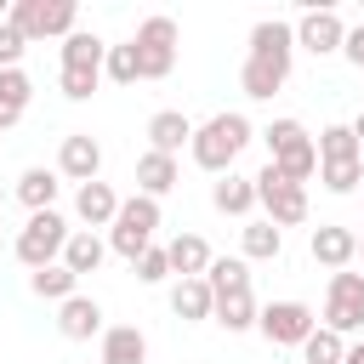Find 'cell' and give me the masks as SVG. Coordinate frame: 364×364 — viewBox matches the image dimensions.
Segmentation results:
<instances>
[{
    "mask_svg": "<svg viewBox=\"0 0 364 364\" xmlns=\"http://www.w3.org/2000/svg\"><path fill=\"white\" fill-rule=\"evenodd\" d=\"M57 330H63V341H91V336H102V307L91 296H68L57 307Z\"/></svg>",
    "mask_w": 364,
    "mask_h": 364,
    "instance_id": "obj_16",
    "label": "cell"
},
{
    "mask_svg": "<svg viewBox=\"0 0 364 364\" xmlns=\"http://www.w3.org/2000/svg\"><path fill=\"white\" fill-rule=\"evenodd\" d=\"M74 17H80L74 0H17L11 6V23L28 34V46L34 40H68L74 34Z\"/></svg>",
    "mask_w": 364,
    "mask_h": 364,
    "instance_id": "obj_7",
    "label": "cell"
},
{
    "mask_svg": "<svg viewBox=\"0 0 364 364\" xmlns=\"http://www.w3.org/2000/svg\"><path fill=\"white\" fill-rule=\"evenodd\" d=\"M256 330H262L273 347H301V341L318 330V318H313L307 301H267L262 318H256Z\"/></svg>",
    "mask_w": 364,
    "mask_h": 364,
    "instance_id": "obj_10",
    "label": "cell"
},
{
    "mask_svg": "<svg viewBox=\"0 0 364 364\" xmlns=\"http://www.w3.org/2000/svg\"><path fill=\"white\" fill-rule=\"evenodd\" d=\"M210 205H216L222 216H250V205H256V176H239V171L216 176V182H210Z\"/></svg>",
    "mask_w": 364,
    "mask_h": 364,
    "instance_id": "obj_20",
    "label": "cell"
},
{
    "mask_svg": "<svg viewBox=\"0 0 364 364\" xmlns=\"http://www.w3.org/2000/svg\"><path fill=\"white\" fill-rule=\"evenodd\" d=\"M290 63H296V23L262 17V23L250 28V51H245V68H239L245 97L267 102V97L290 80Z\"/></svg>",
    "mask_w": 364,
    "mask_h": 364,
    "instance_id": "obj_1",
    "label": "cell"
},
{
    "mask_svg": "<svg viewBox=\"0 0 364 364\" xmlns=\"http://www.w3.org/2000/svg\"><path fill=\"white\" fill-rule=\"evenodd\" d=\"M148 148L176 159L182 148H193V119H188L182 108H159V114L148 119Z\"/></svg>",
    "mask_w": 364,
    "mask_h": 364,
    "instance_id": "obj_14",
    "label": "cell"
},
{
    "mask_svg": "<svg viewBox=\"0 0 364 364\" xmlns=\"http://www.w3.org/2000/svg\"><path fill=\"white\" fill-rule=\"evenodd\" d=\"M353 136H358V148H364V114H358V119H353Z\"/></svg>",
    "mask_w": 364,
    "mask_h": 364,
    "instance_id": "obj_39",
    "label": "cell"
},
{
    "mask_svg": "<svg viewBox=\"0 0 364 364\" xmlns=\"http://www.w3.org/2000/svg\"><path fill=\"white\" fill-rule=\"evenodd\" d=\"M176 23L171 17H142L136 23V34H131V46H136V63H142V80H165L171 68H176Z\"/></svg>",
    "mask_w": 364,
    "mask_h": 364,
    "instance_id": "obj_8",
    "label": "cell"
},
{
    "mask_svg": "<svg viewBox=\"0 0 364 364\" xmlns=\"http://www.w3.org/2000/svg\"><path fill=\"white\" fill-rule=\"evenodd\" d=\"M74 284H80V273H68L63 262H51V267H40V273H28V290H34L40 301H57V307H63L68 296H80Z\"/></svg>",
    "mask_w": 364,
    "mask_h": 364,
    "instance_id": "obj_28",
    "label": "cell"
},
{
    "mask_svg": "<svg viewBox=\"0 0 364 364\" xmlns=\"http://www.w3.org/2000/svg\"><path fill=\"white\" fill-rule=\"evenodd\" d=\"M57 188H63V182H57V171H46V165H28V171L17 176V199L28 205V216H34V210H57Z\"/></svg>",
    "mask_w": 364,
    "mask_h": 364,
    "instance_id": "obj_24",
    "label": "cell"
},
{
    "mask_svg": "<svg viewBox=\"0 0 364 364\" xmlns=\"http://www.w3.org/2000/svg\"><path fill=\"white\" fill-rule=\"evenodd\" d=\"M358 250H364V233H358Z\"/></svg>",
    "mask_w": 364,
    "mask_h": 364,
    "instance_id": "obj_40",
    "label": "cell"
},
{
    "mask_svg": "<svg viewBox=\"0 0 364 364\" xmlns=\"http://www.w3.org/2000/svg\"><path fill=\"white\" fill-rule=\"evenodd\" d=\"M57 171L68 176V182H97V171H102V148H97V136L91 131H74V136H63V148H57Z\"/></svg>",
    "mask_w": 364,
    "mask_h": 364,
    "instance_id": "obj_12",
    "label": "cell"
},
{
    "mask_svg": "<svg viewBox=\"0 0 364 364\" xmlns=\"http://www.w3.org/2000/svg\"><path fill=\"white\" fill-rule=\"evenodd\" d=\"M262 142H267V165H273L284 182H301V188H307V176L318 171V148H313L307 125H301V119H273V125L262 131Z\"/></svg>",
    "mask_w": 364,
    "mask_h": 364,
    "instance_id": "obj_3",
    "label": "cell"
},
{
    "mask_svg": "<svg viewBox=\"0 0 364 364\" xmlns=\"http://www.w3.org/2000/svg\"><path fill=\"white\" fill-rule=\"evenodd\" d=\"M154 228H159V199L131 193V199H119V216L108 228V250L125 256V262H136L142 250H154Z\"/></svg>",
    "mask_w": 364,
    "mask_h": 364,
    "instance_id": "obj_4",
    "label": "cell"
},
{
    "mask_svg": "<svg viewBox=\"0 0 364 364\" xmlns=\"http://www.w3.org/2000/svg\"><path fill=\"white\" fill-rule=\"evenodd\" d=\"M307 250H313L318 267H336V273H341V267L358 256V233L341 228V222H318V228L307 233Z\"/></svg>",
    "mask_w": 364,
    "mask_h": 364,
    "instance_id": "obj_13",
    "label": "cell"
},
{
    "mask_svg": "<svg viewBox=\"0 0 364 364\" xmlns=\"http://www.w3.org/2000/svg\"><path fill=\"white\" fill-rule=\"evenodd\" d=\"M28 97H34V80L23 68H0V131H11L28 114Z\"/></svg>",
    "mask_w": 364,
    "mask_h": 364,
    "instance_id": "obj_23",
    "label": "cell"
},
{
    "mask_svg": "<svg viewBox=\"0 0 364 364\" xmlns=\"http://www.w3.org/2000/svg\"><path fill=\"white\" fill-rule=\"evenodd\" d=\"M228 336H239V330H256V318H262V307H256V296H250V284H239V290H222L216 296V313H210Z\"/></svg>",
    "mask_w": 364,
    "mask_h": 364,
    "instance_id": "obj_19",
    "label": "cell"
},
{
    "mask_svg": "<svg viewBox=\"0 0 364 364\" xmlns=\"http://www.w3.org/2000/svg\"><path fill=\"white\" fill-rule=\"evenodd\" d=\"M324 330L336 336H353L364 330V273H330V290H324Z\"/></svg>",
    "mask_w": 364,
    "mask_h": 364,
    "instance_id": "obj_9",
    "label": "cell"
},
{
    "mask_svg": "<svg viewBox=\"0 0 364 364\" xmlns=\"http://www.w3.org/2000/svg\"><path fill=\"white\" fill-rule=\"evenodd\" d=\"M176 182H182V165H176L171 154H154V148H148V154L136 159V193H148V199H165Z\"/></svg>",
    "mask_w": 364,
    "mask_h": 364,
    "instance_id": "obj_17",
    "label": "cell"
},
{
    "mask_svg": "<svg viewBox=\"0 0 364 364\" xmlns=\"http://www.w3.org/2000/svg\"><path fill=\"white\" fill-rule=\"evenodd\" d=\"M131 267H136V279H142V284H159V279H171V256H165V245L142 250V256H136Z\"/></svg>",
    "mask_w": 364,
    "mask_h": 364,
    "instance_id": "obj_35",
    "label": "cell"
},
{
    "mask_svg": "<svg viewBox=\"0 0 364 364\" xmlns=\"http://www.w3.org/2000/svg\"><path fill=\"white\" fill-rule=\"evenodd\" d=\"M74 216L97 233V228H114V216H119V193L108 188V182H85L80 193H74Z\"/></svg>",
    "mask_w": 364,
    "mask_h": 364,
    "instance_id": "obj_15",
    "label": "cell"
},
{
    "mask_svg": "<svg viewBox=\"0 0 364 364\" xmlns=\"http://www.w3.org/2000/svg\"><path fill=\"white\" fill-rule=\"evenodd\" d=\"M250 136H256V131H250V119H245V114H210L205 125H193V148H188V154H193V165H199V171L228 176V171H233V159L250 148Z\"/></svg>",
    "mask_w": 364,
    "mask_h": 364,
    "instance_id": "obj_2",
    "label": "cell"
},
{
    "mask_svg": "<svg viewBox=\"0 0 364 364\" xmlns=\"http://www.w3.org/2000/svg\"><path fill=\"white\" fill-rule=\"evenodd\" d=\"M296 46H307L313 57L341 51V46H347V23H341V11H330V6H307V11L296 17Z\"/></svg>",
    "mask_w": 364,
    "mask_h": 364,
    "instance_id": "obj_11",
    "label": "cell"
},
{
    "mask_svg": "<svg viewBox=\"0 0 364 364\" xmlns=\"http://www.w3.org/2000/svg\"><path fill=\"white\" fill-rule=\"evenodd\" d=\"M102 256H108V245H102L91 228H74L68 245H63V267H68V273H97Z\"/></svg>",
    "mask_w": 364,
    "mask_h": 364,
    "instance_id": "obj_25",
    "label": "cell"
},
{
    "mask_svg": "<svg viewBox=\"0 0 364 364\" xmlns=\"http://www.w3.org/2000/svg\"><path fill=\"white\" fill-rule=\"evenodd\" d=\"M0 239H6V222H0Z\"/></svg>",
    "mask_w": 364,
    "mask_h": 364,
    "instance_id": "obj_41",
    "label": "cell"
},
{
    "mask_svg": "<svg viewBox=\"0 0 364 364\" xmlns=\"http://www.w3.org/2000/svg\"><path fill=\"white\" fill-rule=\"evenodd\" d=\"M256 205L267 210L273 228H301V222H307V188H301V182H284L273 165L256 171Z\"/></svg>",
    "mask_w": 364,
    "mask_h": 364,
    "instance_id": "obj_6",
    "label": "cell"
},
{
    "mask_svg": "<svg viewBox=\"0 0 364 364\" xmlns=\"http://www.w3.org/2000/svg\"><path fill=\"white\" fill-rule=\"evenodd\" d=\"M165 256H171V273H176V279H205L210 262H216L210 245H205L199 233H176V239L165 245Z\"/></svg>",
    "mask_w": 364,
    "mask_h": 364,
    "instance_id": "obj_18",
    "label": "cell"
},
{
    "mask_svg": "<svg viewBox=\"0 0 364 364\" xmlns=\"http://www.w3.org/2000/svg\"><path fill=\"white\" fill-rule=\"evenodd\" d=\"M341 364H364V341H353V347H347V358H341Z\"/></svg>",
    "mask_w": 364,
    "mask_h": 364,
    "instance_id": "obj_38",
    "label": "cell"
},
{
    "mask_svg": "<svg viewBox=\"0 0 364 364\" xmlns=\"http://www.w3.org/2000/svg\"><path fill=\"white\" fill-rule=\"evenodd\" d=\"M102 364H148V336L136 324H108L102 330Z\"/></svg>",
    "mask_w": 364,
    "mask_h": 364,
    "instance_id": "obj_22",
    "label": "cell"
},
{
    "mask_svg": "<svg viewBox=\"0 0 364 364\" xmlns=\"http://www.w3.org/2000/svg\"><path fill=\"white\" fill-rule=\"evenodd\" d=\"M97 80H102V68H63V80H57V85H63V97H68V102H85V97L97 91Z\"/></svg>",
    "mask_w": 364,
    "mask_h": 364,
    "instance_id": "obj_34",
    "label": "cell"
},
{
    "mask_svg": "<svg viewBox=\"0 0 364 364\" xmlns=\"http://www.w3.org/2000/svg\"><path fill=\"white\" fill-rule=\"evenodd\" d=\"M68 222L57 216V210H34L23 228H17V262L28 267V273H40V267H51V262H63V245H68Z\"/></svg>",
    "mask_w": 364,
    "mask_h": 364,
    "instance_id": "obj_5",
    "label": "cell"
},
{
    "mask_svg": "<svg viewBox=\"0 0 364 364\" xmlns=\"http://www.w3.org/2000/svg\"><path fill=\"white\" fill-rule=\"evenodd\" d=\"M108 63V40L91 34V28H74L63 40V68H102Z\"/></svg>",
    "mask_w": 364,
    "mask_h": 364,
    "instance_id": "obj_26",
    "label": "cell"
},
{
    "mask_svg": "<svg viewBox=\"0 0 364 364\" xmlns=\"http://www.w3.org/2000/svg\"><path fill=\"white\" fill-rule=\"evenodd\" d=\"M239 245H245V256H250V262H273V256L284 250V228H273L267 216H262V222H245Z\"/></svg>",
    "mask_w": 364,
    "mask_h": 364,
    "instance_id": "obj_29",
    "label": "cell"
},
{
    "mask_svg": "<svg viewBox=\"0 0 364 364\" xmlns=\"http://www.w3.org/2000/svg\"><path fill=\"white\" fill-rule=\"evenodd\" d=\"M23 51H28V34L6 17V23H0V68H17V63H23Z\"/></svg>",
    "mask_w": 364,
    "mask_h": 364,
    "instance_id": "obj_36",
    "label": "cell"
},
{
    "mask_svg": "<svg viewBox=\"0 0 364 364\" xmlns=\"http://www.w3.org/2000/svg\"><path fill=\"white\" fill-rule=\"evenodd\" d=\"M102 74H108L114 85H136V80H142L136 46H131V40H125V46H108V63H102Z\"/></svg>",
    "mask_w": 364,
    "mask_h": 364,
    "instance_id": "obj_31",
    "label": "cell"
},
{
    "mask_svg": "<svg viewBox=\"0 0 364 364\" xmlns=\"http://www.w3.org/2000/svg\"><path fill=\"white\" fill-rule=\"evenodd\" d=\"M318 182H324L330 193H358V182H364V159H341V165H318Z\"/></svg>",
    "mask_w": 364,
    "mask_h": 364,
    "instance_id": "obj_33",
    "label": "cell"
},
{
    "mask_svg": "<svg viewBox=\"0 0 364 364\" xmlns=\"http://www.w3.org/2000/svg\"><path fill=\"white\" fill-rule=\"evenodd\" d=\"M341 358H347V336H336L324 324L301 341V364H341Z\"/></svg>",
    "mask_w": 364,
    "mask_h": 364,
    "instance_id": "obj_30",
    "label": "cell"
},
{
    "mask_svg": "<svg viewBox=\"0 0 364 364\" xmlns=\"http://www.w3.org/2000/svg\"><path fill=\"white\" fill-rule=\"evenodd\" d=\"M341 57H347L353 68H364V23H358V28H347V46H341Z\"/></svg>",
    "mask_w": 364,
    "mask_h": 364,
    "instance_id": "obj_37",
    "label": "cell"
},
{
    "mask_svg": "<svg viewBox=\"0 0 364 364\" xmlns=\"http://www.w3.org/2000/svg\"><path fill=\"white\" fill-rule=\"evenodd\" d=\"M313 148H318V165H341V159H364V148H358V136H353V125H324V131L313 136Z\"/></svg>",
    "mask_w": 364,
    "mask_h": 364,
    "instance_id": "obj_27",
    "label": "cell"
},
{
    "mask_svg": "<svg viewBox=\"0 0 364 364\" xmlns=\"http://www.w3.org/2000/svg\"><path fill=\"white\" fill-rule=\"evenodd\" d=\"M205 284H210V296L239 290V284H250V267H245L239 256H216V262H210V273H205Z\"/></svg>",
    "mask_w": 364,
    "mask_h": 364,
    "instance_id": "obj_32",
    "label": "cell"
},
{
    "mask_svg": "<svg viewBox=\"0 0 364 364\" xmlns=\"http://www.w3.org/2000/svg\"><path fill=\"white\" fill-rule=\"evenodd\" d=\"M171 313H176L182 324H199V318H210V313H216V296H210V284H205V279H176V284H171Z\"/></svg>",
    "mask_w": 364,
    "mask_h": 364,
    "instance_id": "obj_21",
    "label": "cell"
}]
</instances>
